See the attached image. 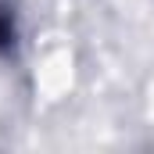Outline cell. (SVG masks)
I'll return each mask as SVG.
<instances>
[{
  "mask_svg": "<svg viewBox=\"0 0 154 154\" xmlns=\"http://www.w3.org/2000/svg\"><path fill=\"white\" fill-rule=\"evenodd\" d=\"M7 39H11V22H7V18L0 14V47H4Z\"/></svg>",
  "mask_w": 154,
  "mask_h": 154,
  "instance_id": "cell-1",
  "label": "cell"
}]
</instances>
